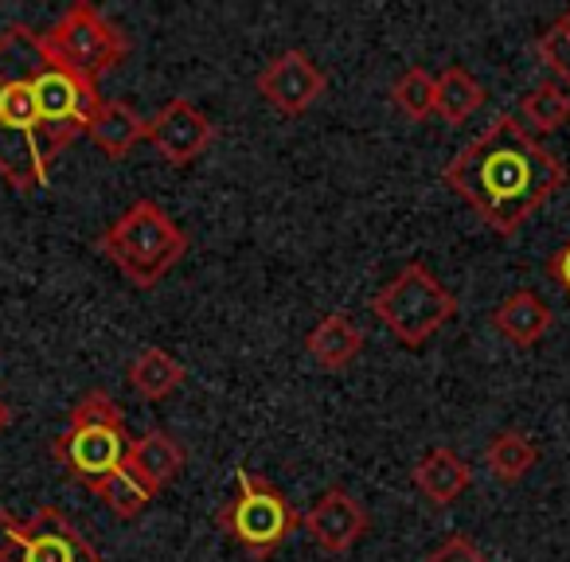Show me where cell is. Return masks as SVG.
I'll return each instance as SVG.
<instances>
[{
    "label": "cell",
    "instance_id": "obj_19",
    "mask_svg": "<svg viewBox=\"0 0 570 562\" xmlns=\"http://www.w3.org/2000/svg\"><path fill=\"white\" fill-rule=\"evenodd\" d=\"M438 79V95H434V114L450 126L469 121L484 102H489V90L473 79V71H465L461 63H450L434 75Z\"/></svg>",
    "mask_w": 570,
    "mask_h": 562
},
{
    "label": "cell",
    "instance_id": "obj_18",
    "mask_svg": "<svg viewBox=\"0 0 570 562\" xmlns=\"http://www.w3.org/2000/svg\"><path fill=\"white\" fill-rule=\"evenodd\" d=\"M184 379H188V367H184L173 352L160 348V344H145L126 367V383L145 398V403L168 398L173 391L184 387Z\"/></svg>",
    "mask_w": 570,
    "mask_h": 562
},
{
    "label": "cell",
    "instance_id": "obj_1",
    "mask_svg": "<svg viewBox=\"0 0 570 562\" xmlns=\"http://www.w3.org/2000/svg\"><path fill=\"white\" fill-rule=\"evenodd\" d=\"M442 180L481 215L484 227L512 238L567 188V165L515 114H500L445 165Z\"/></svg>",
    "mask_w": 570,
    "mask_h": 562
},
{
    "label": "cell",
    "instance_id": "obj_26",
    "mask_svg": "<svg viewBox=\"0 0 570 562\" xmlns=\"http://www.w3.org/2000/svg\"><path fill=\"white\" fill-rule=\"evenodd\" d=\"M543 269H547V277H551L554 286H559L562 294L570 297V243H562L559 250H554L551 258L543 262Z\"/></svg>",
    "mask_w": 570,
    "mask_h": 562
},
{
    "label": "cell",
    "instance_id": "obj_2",
    "mask_svg": "<svg viewBox=\"0 0 570 562\" xmlns=\"http://www.w3.org/2000/svg\"><path fill=\"white\" fill-rule=\"evenodd\" d=\"M43 59L40 32L12 24L0 32V176L12 191L32 196L48 184L51 160L43 157L36 67Z\"/></svg>",
    "mask_w": 570,
    "mask_h": 562
},
{
    "label": "cell",
    "instance_id": "obj_20",
    "mask_svg": "<svg viewBox=\"0 0 570 562\" xmlns=\"http://www.w3.org/2000/svg\"><path fill=\"white\" fill-rule=\"evenodd\" d=\"M535 461L539 445L523 430H497L484 445V465H489L492 481L500 484H520L535 469Z\"/></svg>",
    "mask_w": 570,
    "mask_h": 562
},
{
    "label": "cell",
    "instance_id": "obj_10",
    "mask_svg": "<svg viewBox=\"0 0 570 562\" xmlns=\"http://www.w3.org/2000/svg\"><path fill=\"white\" fill-rule=\"evenodd\" d=\"M325 87H328L325 71L297 48L274 56L258 71V79H254V90L262 95V102L269 110L285 114V118H297V114L313 110L321 102V95H325Z\"/></svg>",
    "mask_w": 570,
    "mask_h": 562
},
{
    "label": "cell",
    "instance_id": "obj_14",
    "mask_svg": "<svg viewBox=\"0 0 570 562\" xmlns=\"http://www.w3.org/2000/svg\"><path fill=\"white\" fill-rule=\"evenodd\" d=\"M305 352L317 367L325 372H341L364 352V328L348 317V313H325L305 336Z\"/></svg>",
    "mask_w": 570,
    "mask_h": 562
},
{
    "label": "cell",
    "instance_id": "obj_28",
    "mask_svg": "<svg viewBox=\"0 0 570 562\" xmlns=\"http://www.w3.org/2000/svg\"><path fill=\"white\" fill-rule=\"evenodd\" d=\"M9 422H12V406L4 403V398H0V434H4V430H9Z\"/></svg>",
    "mask_w": 570,
    "mask_h": 562
},
{
    "label": "cell",
    "instance_id": "obj_3",
    "mask_svg": "<svg viewBox=\"0 0 570 562\" xmlns=\"http://www.w3.org/2000/svg\"><path fill=\"white\" fill-rule=\"evenodd\" d=\"M98 250L134 289H153L188 254V235L160 204L137 199L102 230Z\"/></svg>",
    "mask_w": 570,
    "mask_h": 562
},
{
    "label": "cell",
    "instance_id": "obj_21",
    "mask_svg": "<svg viewBox=\"0 0 570 562\" xmlns=\"http://www.w3.org/2000/svg\"><path fill=\"white\" fill-rule=\"evenodd\" d=\"M515 118L531 129V134H559L570 121V90L562 82H539L520 98Z\"/></svg>",
    "mask_w": 570,
    "mask_h": 562
},
{
    "label": "cell",
    "instance_id": "obj_29",
    "mask_svg": "<svg viewBox=\"0 0 570 562\" xmlns=\"http://www.w3.org/2000/svg\"><path fill=\"white\" fill-rule=\"evenodd\" d=\"M559 20H562V24H567V28H570V9H567V12H562V17H559Z\"/></svg>",
    "mask_w": 570,
    "mask_h": 562
},
{
    "label": "cell",
    "instance_id": "obj_17",
    "mask_svg": "<svg viewBox=\"0 0 570 562\" xmlns=\"http://www.w3.org/2000/svg\"><path fill=\"white\" fill-rule=\"evenodd\" d=\"M184 461H188V450H184L173 434H165V430H149V434L134 437L126 465L134 469V473L141 476L153 492H160L168 481L180 476Z\"/></svg>",
    "mask_w": 570,
    "mask_h": 562
},
{
    "label": "cell",
    "instance_id": "obj_24",
    "mask_svg": "<svg viewBox=\"0 0 570 562\" xmlns=\"http://www.w3.org/2000/svg\"><path fill=\"white\" fill-rule=\"evenodd\" d=\"M535 51H539V59L559 75L562 87L570 90V28L562 24V20H554V24L535 40Z\"/></svg>",
    "mask_w": 570,
    "mask_h": 562
},
{
    "label": "cell",
    "instance_id": "obj_4",
    "mask_svg": "<svg viewBox=\"0 0 570 562\" xmlns=\"http://www.w3.org/2000/svg\"><path fill=\"white\" fill-rule=\"evenodd\" d=\"M129 445H134V437L126 430L121 406L102 387H95L75 403L67 430L51 442V457L71 481L95 489L98 481H106L126 465Z\"/></svg>",
    "mask_w": 570,
    "mask_h": 562
},
{
    "label": "cell",
    "instance_id": "obj_16",
    "mask_svg": "<svg viewBox=\"0 0 570 562\" xmlns=\"http://www.w3.org/2000/svg\"><path fill=\"white\" fill-rule=\"evenodd\" d=\"M90 141L106 152L110 160H126L137 145L149 137V121L137 114L134 102H121V98H106L98 118L90 121Z\"/></svg>",
    "mask_w": 570,
    "mask_h": 562
},
{
    "label": "cell",
    "instance_id": "obj_15",
    "mask_svg": "<svg viewBox=\"0 0 570 562\" xmlns=\"http://www.w3.org/2000/svg\"><path fill=\"white\" fill-rule=\"evenodd\" d=\"M469 484H473V469H469L453 450H445V445L430 450L426 457L414 465V489H419L434 507L458 504V500L469 492Z\"/></svg>",
    "mask_w": 570,
    "mask_h": 562
},
{
    "label": "cell",
    "instance_id": "obj_8",
    "mask_svg": "<svg viewBox=\"0 0 570 562\" xmlns=\"http://www.w3.org/2000/svg\"><path fill=\"white\" fill-rule=\"evenodd\" d=\"M40 43L56 63L71 67L82 79H95V82L129 59V36L121 32L102 9L87 4V0L71 4V9L40 36Z\"/></svg>",
    "mask_w": 570,
    "mask_h": 562
},
{
    "label": "cell",
    "instance_id": "obj_6",
    "mask_svg": "<svg viewBox=\"0 0 570 562\" xmlns=\"http://www.w3.org/2000/svg\"><path fill=\"white\" fill-rule=\"evenodd\" d=\"M372 313L403 348H422L458 317V297L422 262H406L372 297Z\"/></svg>",
    "mask_w": 570,
    "mask_h": 562
},
{
    "label": "cell",
    "instance_id": "obj_7",
    "mask_svg": "<svg viewBox=\"0 0 570 562\" xmlns=\"http://www.w3.org/2000/svg\"><path fill=\"white\" fill-rule=\"evenodd\" d=\"M106 98L98 95L95 79H82L79 71L56 63L43 51L40 67H36V106H40V137H43V157L56 160L75 137L90 134V121L98 118Z\"/></svg>",
    "mask_w": 570,
    "mask_h": 562
},
{
    "label": "cell",
    "instance_id": "obj_27",
    "mask_svg": "<svg viewBox=\"0 0 570 562\" xmlns=\"http://www.w3.org/2000/svg\"><path fill=\"white\" fill-rule=\"evenodd\" d=\"M0 562H20L17 559V539H12V512L0 507Z\"/></svg>",
    "mask_w": 570,
    "mask_h": 562
},
{
    "label": "cell",
    "instance_id": "obj_13",
    "mask_svg": "<svg viewBox=\"0 0 570 562\" xmlns=\"http://www.w3.org/2000/svg\"><path fill=\"white\" fill-rule=\"evenodd\" d=\"M489 321L508 344H515V348H535V344L551 333L554 313L535 289H515V294H508L504 302L492 309Z\"/></svg>",
    "mask_w": 570,
    "mask_h": 562
},
{
    "label": "cell",
    "instance_id": "obj_9",
    "mask_svg": "<svg viewBox=\"0 0 570 562\" xmlns=\"http://www.w3.org/2000/svg\"><path fill=\"white\" fill-rule=\"evenodd\" d=\"M12 539L20 562H102L98 546L56 504H43L32 520L12 515Z\"/></svg>",
    "mask_w": 570,
    "mask_h": 562
},
{
    "label": "cell",
    "instance_id": "obj_23",
    "mask_svg": "<svg viewBox=\"0 0 570 562\" xmlns=\"http://www.w3.org/2000/svg\"><path fill=\"white\" fill-rule=\"evenodd\" d=\"M434 95H438V79L426 67H406V71L391 82V102L411 121L434 118Z\"/></svg>",
    "mask_w": 570,
    "mask_h": 562
},
{
    "label": "cell",
    "instance_id": "obj_22",
    "mask_svg": "<svg viewBox=\"0 0 570 562\" xmlns=\"http://www.w3.org/2000/svg\"><path fill=\"white\" fill-rule=\"evenodd\" d=\"M90 492H95V496L102 500L118 520H134V515H141L145 507L153 504V496H157V492H153L129 465H121L118 473H110L106 481H98Z\"/></svg>",
    "mask_w": 570,
    "mask_h": 562
},
{
    "label": "cell",
    "instance_id": "obj_12",
    "mask_svg": "<svg viewBox=\"0 0 570 562\" xmlns=\"http://www.w3.org/2000/svg\"><path fill=\"white\" fill-rule=\"evenodd\" d=\"M302 528L325 554H344L367 535L372 520H367V507L348 489H328L302 515Z\"/></svg>",
    "mask_w": 570,
    "mask_h": 562
},
{
    "label": "cell",
    "instance_id": "obj_5",
    "mask_svg": "<svg viewBox=\"0 0 570 562\" xmlns=\"http://www.w3.org/2000/svg\"><path fill=\"white\" fill-rule=\"evenodd\" d=\"M215 523L227 531L235 546H243L250 559H269L285 539L302 528V515L285 500V492L262 473L238 469L235 492L215 507Z\"/></svg>",
    "mask_w": 570,
    "mask_h": 562
},
{
    "label": "cell",
    "instance_id": "obj_25",
    "mask_svg": "<svg viewBox=\"0 0 570 562\" xmlns=\"http://www.w3.org/2000/svg\"><path fill=\"white\" fill-rule=\"evenodd\" d=\"M426 562H489V559H484V551L465 531H453V535H445L442 543L426 554Z\"/></svg>",
    "mask_w": 570,
    "mask_h": 562
},
{
    "label": "cell",
    "instance_id": "obj_11",
    "mask_svg": "<svg viewBox=\"0 0 570 562\" xmlns=\"http://www.w3.org/2000/svg\"><path fill=\"white\" fill-rule=\"evenodd\" d=\"M145 141L153 145V152H157L168 168H188L212 149L215 126L207 121V114L199 110L196 102L173 98V102H165L153 114L149 137H145Z\"/></svg>",
    "mask_w": 570,
    "mask_h": 562
}]
</instances>
